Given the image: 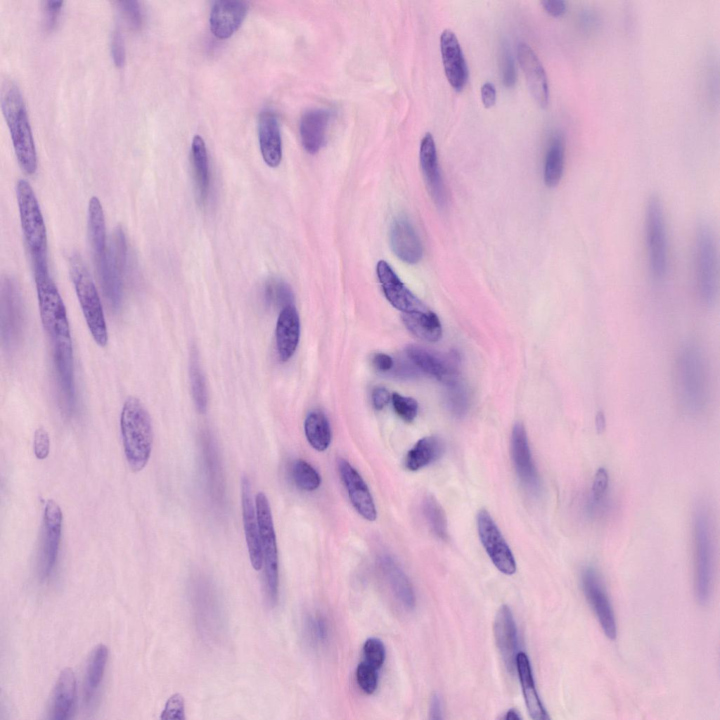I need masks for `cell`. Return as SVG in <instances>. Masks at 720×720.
Instances as JSON below:
<instances>
[{
    "label": "cell",
    "instance_id": "6da1fadb",
    "mask_svg": "<svg viewBox=\"0 0 720 720\" xmlns=\"http://www.w3.org/2000/svg\"><path fill=\"white\" fill-rule=\"evenodd\" d=\"M0 103L14 152L22 170L28 175L37 169V156L24 98L18 86L11 81L1 86Z\"/></svg>",
    "mask_w": 720,
    "mask_h": 720
},
{
    "label": "cell",
    "instance_id": "7a4b0ae2",
    "mask_svg": "<svg viewBox=\"0 0 720 720\" xmlns=\"http://www.w3.org/2000/svg\"><path fill=\"white\" fill-rule=\"evenodd\" d=\"M120 430L127 463L134 472L146 465L152 451L153 433L150 415L134 397H128L120 415Z\"/></svg>",
    "mask_w": 720,
    "mask_h": 720
},
{
    "label": "cell",
    "instance_id": "3957f363",
    "mask_svg": "<svg viewBox=\"0 0 720 720\" xmlns=\"http://www.w3.org/2000/svg\"><path fill=\"white\" fill-rule=\"evenodd\" d=\"M701 351L686 345L678 355L675 368L676 390L680 404L688 413L702 410L707 400V376Z\"/></svg>",
    "mask_w": 720,
    "mask_h": 720
},
{
    "label": "cell",
    "instance_id": "277c9868",
    "mask_svg": "<svg viewBox=\"0 0 720 720\" xmlns=\"http://www.w3.org/2000/svg\"><path fill=\"white\" fill-rule=\"evenodd\" d=\"M33 267L40 318L51 345L72 341L67 311L49 276L48 264H37Z\"/></svg>",
    "mask_w": 720,
    "mask_h": 720
},
{
    "label": "cell",
    "instance_id": "5b68a950",
    "mask_svg": "<svg viewBox=\"0 0 720 720\" xmlns=\"http://www.w3.org/2000/svg\"><path fill=\"white\" fill-rule=\"evenodd\" d=\"M70 275L86 325L96 343L105 347L108 330L101 301L95 284L82 259L73 255L70 260Z\"/></svg>",
    "mask_w": 720,
    "mask_h": 720
},
{
    "label": "cell",
    "instance_id": "8992f818",
    "mask_svg": "<svg viewBox=\"0 0 720 720\" xmlns=\"http://www.w3.org/2000/svg\"><path fill=\"white\" fill-rule=\"evenodd\" d=\"M16 197L21 228L32 262H47V234L34 191L28 181L16 184Z\"/></svg>",
    "mask_w": 720,
    "mask_h": 720
},
{
    "label": "cell",
    "instance_id": "52a82bcc",
    "mask_svg": "<svg viewBox=\"0 0 720 720\" xmlns=\"http://www.w3.org/2000/svg\"><path fill=\"white\" fill-rule=\"evenodd\" d=\"M695 593L699 603L709 600L713 578V551L709 518L704 510H697L694 518Z\"/></svg>",
    "mask_w": 720,
    "mask_h": 720
},
{
    "label": "cell",
    "instance_id": "ba28073f",
    "mask_svg": "<svg viewBox=\"0 0 720 720\" xmlns=\"http://www.w3.org/2000/svg\"><path fill=\"white\" fill-rule=\"evenodd\" d=\"M255 508L260 545L265 566L268 594L270 601L273 604L276 603L278 599V549L269 501L262 491H259L256 496Z\"/></svg>",
    "mask_w": 720,
    "mask_h": 720
},
{
    "label": "cell",
    "instance_id": "9c48e42d",
    "mask_svg": "<svg viewBox=\"0 0 720 720\" xmlns=\"http://www.w3.org/2000/svg\"><path fill=\"white\" fill-rule=\"evenodd\" d=\"M645 235L650 274L655 281H661L667 272V246L663 208L657 195L648 200Z\"/></svg>",
    "mask_w": 720,
    "mask_h": 720
},
{
    "label": "cell",
    "instance_id": "30bf717a",
    "mask_svg": "<svg viewBox=\"0 0 720 720\" xmlns=\"http://www.w3.org/2000/svg\"><path fill=\"white\" fill-rule=\"evenodd\" d=\"M695 264L698 292L702 303L709 307L716 300L717 290L716 255L710 228L700 225L695 240Z\"/></svg>",
    "mask_w": 720,
    "mask_h": 720
},
{
    "label": "cell",
    "instance_id": "8fae6325",
    "mask_svg": "<svg viewBox=\"0 0 720 720\" xmlns=\"http://www.w3.org/2000/svg\"><path fill=\"white\" fill-rule=\"evenodd\" d=\"M127 260L124 233L117 228L111 238L105 262L96 267L103 293L110 306L117 309L122 297V277Z\"/></svg>",
    "mask_w": 720,
    "mask_h": 720
},
{
    "label": "cell",
    "instance_id": "7c38bea8",
    "mask_svg": "<svg viewBox=\"0 0 720 720\" xmlns=\"http://www.w3.org/2000/svg\"><path fill=\"white\" fill-rule=\"evenodd\" d=\"M406 352L409 360L426 374L447 386L459 381V357L455 352L443 354L418 345H409Z\"/></svg>",
    "mask_w": 720,
    "mask_h": 720
},
{
    "label": "cell",
    "instance_id": "4fadbf2b",
    "mask_svg": "<svg viewBox=\"0 0 720 720\" xmlns=\"http://www.w3.org/2000/svg\"><path fill=\"white\" fill-rule=\"evenodd\" d=\"M63 515L60 506L53 500L46 503L39 548L38 570L41 579L52 572L58 557L61 536Z\"/></svg>",
    "mask_w": 720,
    "mask_h": 720
},
{
    "label": "cell",
    "instance_id": "5bb4252c",
    "mask_svg": "<svg viewBox=\"0 0 720 720\" xmlns=\"http://www.w3.org/2000/svg\"><path fill=\"white\" fill-rule=\"evenodd\" d=\"M477 525L480 541L494 565L502 573L513 574L516 571L515 558L499 527L486 510H480L477 513Z\"/></svg>",
    "mask_w": 720,
    "mask_h": 720
},
{
    "label": "cell",
    "instance_id": "9a60e30c",
    "mask_svg": "<svg viewBox=\"0 0 720 720\" xmlns=\"http://www.w3.org/2000/svg\"><path fill=\"white\" fill-rule=\"evenodd\" d=\"M24 325V310L21 296L15 283L10 278L1 285V330L5 346L15 347L20 342Z\"/></svg>",
    "mask_w": 720,
    "mask_h": 720
},
{
    "label": "cell",
    "instance_id": "2e32d148",
    "mask_svg": "<svg viewBox=\"0 0 720 720\" xmlns=\"http://www.w3.org/2000/svg\"><path fill=\"white\" fill-rule=\"evenodd\" d=\"M581 581L586 600L603 632L610 639H615L617 636L615 617L600 575L594 567L589 566L582 570Z\"/></svg>",
    "mask_w": 720,
    "mask_h": 720
},
{
    "label": "cell",
    "instance_id": "e0dca14e",
    "mask_svg": "<svg viewBox=\"0 0 720 720\" xmlns=\"http://www.w3.org/2000/svg\"><path fill=\"white\" fill-rule=\"evenodd\" d=\"M338 471L355 510L364 519L374 521L377 512L369 489L357 470L344 458L338 462Z\"/></svg>",
    "mask_w": 720,
    "mask_h": 720
},
{
    "label": "cell",
    "instance_id": "ac0fdd59",
    "mask_svg": "<svg viewBox=\"0 0 720 720\" xmlns=\"http://www.w3.org/2000/svg\"><path fill=\"white\" fill-rule=\"evenodd\" d=\"M510 446L513 463L520 481L528 490L536 491L539 488V476L527 432L521 423H516L513 428Z\"/></svg>",
    "mask_w": 720,
    "mask_h": 720
},
{
    "label": "cell",
    "instance_id": "d6986e66",
    "mask_svg": "<svg viewBox=\"0 0 720 720\" xmlns=\"http://www.w3.org/2000/svg\"><path fill=\"white\" fill-rule=\"evenodd\" d=\"M376 272L384 295L394 307L403 313L428 308L404 285L385 261L378 262Z\"/></svg>",
    "mask_w": 720,
    "mask_h": 720
},
{
    "label": "cell",
    "instance_id": "ffe728a7",
    "mask_svg": "<svg viewBox=\"0 0 720 720\" xmlns=\"http://www.w3.org/2000/svg\"><path fill=\"white\" fill-rule=\"evenodd\" d=\"M248 4L240 0H219L214 2L210 16V27L218 39L231 37L240 27L248 11Z\"/></svg>",
    "mask_w": 720,
    "mask_h": 720
},
{
    "label": "cell",
    "instance_id": "44dd1931",
    "mask_svg": "<svg viewBox=\"0 0 720 720\" xmlns=\"http://www.w3.org/2000/svg\"><path fill=\"white\" fill-rule=\"evenodd\" d=\"M241 505L244 532L250 560L255 570H259L263 563L256 508L253 501L251 484L248 476L241 479Z\"/></svg>",
    "mask_w": 720,
    "mask_h": 720
},
{
    "label": "cell",
    "instance_id": "7402d4cb",
    "mask_svg": "<svg viewBox=\"0 0 720 720\" xmlns=\"http://www.w3.org/2000/svg\"><path fill=\"white\" fill-rule=\"evenodd\" d=\"M518 59L524 72L529 89L542 108L548 103L549 90L544 67L532 49L524 42L518 46Z\"/></svg>",
    "mask_w": 720,
    "mask_h": 720
},
{
    "label": "cell",
    "instance_id": "603a6c76",
    "mask_svg": "<svg viewBox=\"0 0 720 720\" xmlns=\"http://www.w3.org/2000/svg\"><path fill=\"white\" fill-rule=\"evenodd\" d=\"M440 49L446 77L451 86L459 91L468 80V68L458 40L451 30L440 35Z\"/></svg>",
    "mask_w": 720,
    "mask_h": 720
},
{
    "label": "cell",
    "instance_id": "cb8c5ba5",
    "mask_svg": "<svg viewBox=\"0 0 720 720\" xmlns=\"http://www.w3.org/2000/svg\"><path fill=\"white\" fill-rule=\"evenodd\" d=\"M420 161L429 192L435 204L443 207L446 198L444 184L440 174L434 139L430 132L423 137L420 147Z\"/></svg>",
    "mask_w": 720,
    "mask_h": 720
},
{
    "label": "cell",
    "instance_id": "d4e9b609",
    "mask_svg": "<svg viewBox=\"0 0 720 720\" xmlns=\"http://www.w3.org/2000/svg\"><path fill=\"white\" fill-rule=\"evenodd\" d=\"M493 629L499 651L507 667L513 669L515 666L518 638L515 622L508 605H502L499 608Z\"/></svg>",
    "mask_w": 720,
    "mask_h": 720
},
{
    "label": "cell",
    "instance_id": "484cf974",
    "mask_svg": "<svg viewBox=\"0 0 720 720\" xmlns=\"http://www.w3.org/2000/svg\"><path fill=\"white\" fill-rule=\"evenodd\" d=\"M258 137L264 161L270 167H278L282 158V142L278 121L273 111L265 110L260 112Z\"/></svg>",
    "mask_w": 720,
    "mask_h": 720
},
{
    "label": "cell",
    "instance_id": "4316f807",
    "mask_svg": "<svg viewBox=\"0 0 720 720\" xmlns=\"http://www.w3.org/2000/svg\"><path fill=\"white\" fill-rule=\"evenodd\" d=\"M379 565L395 599L404 609L413 610L416 605V594L413 585L403 569L388 555L380 557Z\"/></svg>",
    "mask_w": 720,
    "mask_h": 720
},
{
    "label": "cell",
    "instance_id": "83f0119b",
    "mask_svg": "<svg viewBox=\"0 0 720 720\" xmlns=\"http://www.w3.org/2000/svg\"><path fill=\"white\" fill-rule=\"evenodd\" d=\"M300 334V318L295 307L289 304L281 311L276 326V342L279 359L288 361L298 345Z\"/></svg>",
    "mask_w": 720,
    "mask_h": 720
},
{
    "label": "cell",
    "instance_id": "f1b7e54d",
    "mask_svg": "<svg viewBox=\"0 0 720 720\" xmlns=\"http://www.w3.org/2000/svg\"><path fill=\"white\" fill-rule=\"evenodd\" d=\"M390 244L397 257L401 261L415 264L423 256V246L411 224L404 219L396 220L390 230Z\"/></svg>",
    "mask_w": 720,
    "mask_h": 720
},
{
    "label": "cell",
    "instance_id": "f546056e",
    "mask_svg": "<svg viewBox=\"0 0 720 720\" xmlns=\"http://www.w3.org/2000/svg\"><path fill=\"white\" fill-rule=\"evenodd\" d=\"M330 120V112L324 109H311L301 117L300 134L302 144L309 153L315 154L323 146Z\"/></svg>",
    "mask_w": 720,
    "mask_h": 720
},
{
    "label": "cell",
    "instance_id": "4dcf8cb0",
    "mask_svg": "<svg viewBox=\"0 0 720 720\" xmlns=\"http://www.w3.org/2000/svg\"><path fill=\"white\" fill-rule=\"evenodd\" d=\"M76 678L70 668L63 669L56 683L51 702L53 719L64 720L71 714L76 698Z\"/></svg>",
    "mask_w": 720,
    "mask_h": 720
},
{
    "label": "cell",
    "instance_id": "1f68e13d",
    "mask_svg": "<svg viewBox=\"0 0 720 720\" xmlns=\"http://www.w3.org/2000/svg\"><path fill=\"white\" fill-rule=\"evenodd\" d=\"M88 235L96 264L106 257V228L105 214L99 199L93 196L88 205Z\"/></svg>",
    "mask_w": 720,
    "mask_h": 720
},
{
    "label": "cell",
    "instance_id": "d6a6232c",
    "mask_svg": "<svg viewBox=\"0 0 720 720\" xmlns=\"http://www.w3.org/2000/svg\"><path fill=\"white\" fill-rule=\"evenodd\" d=\"M515 667L530 717L534 720L548 719L549 716L536 692L530 663L525 652H520L517 654Z\"/></svg>",
    "mask_w": 720,
    "mask_h": 720
},
{
    "label": "cell",
    "instance_id": "836d02e7",
    "mask_svg": "<svg viewBox=\"0 0 720 720\" xmlns=\"http://www.w3.org/2000/svg\"><path fill=\"white\" fill-rule=\"evenodd\" d=\"M402 321L406 328L421 340L435 342L442 338L440 321L437 314L428 308L403 313Z\"/></svg>",
    "mask_w": 720,
    "mask_h": 720
},
{
    "label": "cell",
    "instance_id": "e575fe53",
    "mask_svg": "<svg viewBox=\"0 0 720 720\" xmlns=\"http://www.w3.org/2000/svg\"><path fill=\"white\" fill-rule=\"evenodd\" d=\"M444 451L442 440L436 436L419 439L408 451L404 461L406 469L416 471L439 459Z\"/></svg>",
    "mask_w": 720,
    "mask_h": 720
},
{
    "label": "cell",
    "instance_id": "d590c367",
    "mask_svg": "<svg viewBox=\"0 0 720 720\" xmlns=\"http://www.w3.org/2000/svg\"><path fill=\"white\" fill-rule=\"evenodd\" d=\"M191 160L195 186L198 200L204 203L210 186L209 161L207 148L202 138L196 135L191 143Z\"/></svg>",
    "mask_w": 720,
    "mask_h": 720
},
{
    "label": "cell",
    "instance_id": "8d00e7d4",
    "mask_svg": "<svg viewBox=\"0 0 720 720\" xmlns=\"http://www.w3.org/2000/svg\"><path fill=\"white\" fill-rule=\"evenodd\" d=\"M108 655V648L103 644L96 646L89 655L84 681V697L86 702L91 701L102 681Z\"/></svg>",
    "mask_w": 720,
    "mask_h": 720
},
{
    "label": "cell",
    "instance_id": "74e56055",
    "mask_svg": "<svg viewBox=\"0 0 720 720\" xmlns=\"http://www.w3.org/2000/svg\"><path fill=\"white\" fill-rule=\"evenodd\" d=\"M304 427L307 441L314 449L323 451L328 449L331 442V429L322 412L314 411L309 413Z\"/></svg>",
    "mask_w": 720,
    "mask_h": 720
},
{
    "label": "cell",
    "instance_id": "f35d334b",
    "mask_svg": "<svg viewBox=\"0 0 720 720\" xmlns=\"http://www.w3.org/2000/svg\"><path fill=\"white\" fill-rule=\"evenodd\" d=\"M565 162V146L561 136H555L548 149L544 169L545 184L553 188L556 186L562 176Z\"/></svg>",
    "mask_w": 720,
    "mask_h": 720
},
{
    "label": "cell",
    "instance_id": "ab89813d",
    "mask_svg": "<svg viewBox=\"0 0 720 720\" xmlns=\"http://www.w3.org/2000/svg\"><path fill=\"white\" fill-rule=\"evenodd\" d=\"M422 513L431 532L439 539L445 540L448 536L445 514L437 501L431 496H425L421 503Z\"/></svg>",
    "mask_w": 720,
    "mask_h": 720
},
{
    "label": "cell",
    "instance_id": "60d3db41",
    "mask_svg": "<svg viewBox=\"0 0 720 720\" xmlns=\"http://www.w3.org/2000/svg\"><path fill=\"white\" fill-rule=\"evenodd\" d=\"M292 477L296 486L306 491L316 490L321 484V477L316 470L307 461L298 459L292 466Z\"/></svg>",
    "mask_w": 720,
    "mask_h": 720
},
{
    "label": "cell",
    "instance_id": "b9f144b4",
    "mask_svg": "<svg viewBox=\"0 0 720 720\" xmlns=\"http://www.w3.org/2000/svg\"><path fill=\"white\" fill-rule=\"evenodd\" d=\"M189 373L195 406L200 412H204L207 404L206 385L198 359L194 354L191 359Z\"/></svg>",
    "mask_w": 720,
    "mask_h": 720
},
{
    "label": "cell",
    "instance_id": "7bdbcfd3",
    "mask_svg": "<svg viewBox=\"0 0 720 720\" xmlns=\"http://www.w3.org/2000/svg\"><path fill=\"white\" fill-rule=\"evenodd\" d=\"M378 671L365 661L359 664L356 678L358 686L364 693L371 695L376 690L378 683Z\"/></svg>",
    "mask_w": 720,
    "mask_h": 720
},
{
    "label": "cell",
    "instance_id": "ee69618b",
    "mask_svg": "<svg viewBox=\"0 0 720 720\" xmlns=\"http://www.w3.org/2000/svg\"><path fill=\"white\" fill-rule=\"evenodd\" d=\"M364 660L378 670L385 660V648L383 642L376 637L368 638L363 646Z\"/></svg>",
    "mask_w": 720,
    "mask_h": 720
},
{
    "label": "cell",
    "instance_id": "f6af8a7d",
    "mask_svg": "<svg viewBox=\"0 0 720 720\" xmlns=\"http://www.w3.org/2000/svg\"><path fill=\"white\" fill-rule=\"evenodd\" d=\"M391 399L394 411L402 420L411 423L415 419L418 405L413 398L394 392Z\"/></svg>",
    "mask_w": 720,
    "mask_h": 720
},
{
    "label": "cell",
    "instance_id": "bcb514c9",
    "mask_svg": "<svg viewBox=\"0 0 720 720\" xmlns=\"http://www.w3.org/2000/svg\"><path fill=\"white\" fill-rule=\"evenodd\" d=\"M117 6L129 27L134 30L140 29L143 22V12L139 2L120 1H117Z\"/></svg>",
    "mask_w": 720,
    "mask_h": 720
},
{
    "label": "cell",
    "instance_id": "7dc6e473",
    "mask_svg": "<svg viewBox=\"0 0 720 720\" xmlns=\"http://www.w3.org/2000/svg\"><path fill=\"white\" fill-rule=\"evenodd\" d=\"M160 719L162 720H184L186 719L184 700L182 695L176 693L168 699Z\"/></svg>",
    "mask_w": 720,
    "mask_h": 720
},
{
    "label": "cell",
    "instance_id": "c3c4849f",
    "mask_svg": "<svg viewBox=\"0 0 720 720\" xmlns=\"http://www.w3.org/2000/svg\"><path fill=\"white\" fill-rule=\"evenodd\" d=\"M307 631L309 636L316 643H324L328 636V629L326 620L321 616H311L307 621Z\"/></svg>",
    "mask_w": 720,
    "mask_h": 720
},
{
    "label": "cell",
    "instance_id": "681fc988",
    "mask_svg": "<svg viewBox=\"0 0 720 720\" xmlns=\"http://www.w3.org/2000/svg\"><path fill=\"white\" fill-rule=\"evenodd\" d=\"M449 401L451 411L458 415H463L467 406V396L460 382L448 386Z\"/></svg>",
    "mask_w": 720,
    "mask_h": 720
},
{
    "label": "cell",
    "instance_id": "f907efd6",
    "mask_svg": "<svg viewBox=\"0 0 720 720\" xmlns=\"http://www.w3.org/2000/svg\"><path fill=\"white\" fill-rule=\"evenodd\" d=\"M110 50L115 65L119 68L122 67L126 60V50L123 34L118 28H116L112 33Z\"/></svg>",
    "mask_w": 720,
    "mask_h": 720
},
{
    "label": "cell",
    "instance_id": "816d5d0a",
    "mask_svg": "<svg viewBox=\"0 0 720 720\" xmlns=\"http://www.w3.org/2000/svg\"><path fill=\"white\" fill-rule=\"evenodd\" d=\"M609 485V475L607 470L599 468L595 473L592 488L591 499L596 501H603L605 496Z\"/></svg>",
    "mask_w": 720,
    "mask_h": 720
},
{
    "label": "cell",
    "instance_id": "f5cc1de1",
    "mask_svg": "<svg viewBox=\"0 0 720 720\" xmlns=\"http://www.w3.org/2000/svg\"><path fill=\"white\" fill-rule=\"evenodd\" d=\"M63 6V1L49 0L44 1L43 11L44 13V25L46 30H51L56 27Z\"/></svg>",
    "mask_w": 720,
    "mask_h": 720
},
{
    "label": "cell",
    "instance_id": "db71d44e",
    "mask_svg": "<svg viewBox=\"0 0 720 720\" xmlns=\"http://www.w3.org/2000/svg\"><path fill=\"white\" fill-rule=\"evenodd\" d=\"M50 449V439L46 430L43 428L36 430L34 436V451L38 459L46 458Z\"/></svg>",
    "mask_w": 720,
    "mask_h": 720
},
{
    "label": "cell",
    "instance_id": "11a10c76",
    "mask_svg": "<svg viewBox=\"0 0 720 720\" xmlns=\"http://www.w3.org/2000/svg\"><path fill=\"white\" fill-rule=\"evenodd\" d=\"M503 60V82L505 86L511 87L515 84L516 71L514 61L510 53L506 51Z\"/></svg>",
    "mask_w": 720,
    "mask_h": 720
},
{
    "label": "cell",
    "instance_id": "9f6ffc18",
    "mask_svg": "<svg viewBox=\"0 0 720 720\" xmlns=\"http://www.w3.org/2000/svg\"><path fill=\"white\" fill-rule=\"evenodd\" d=\"M390 398L389 391L383 387H377L372 392L373 406L378 411L383 409L387 405Z\"/></svg>",
    "mask_w": 720,
    "mask_h": 720
},
{
    "label": "cell",
    "instance_id": "6f0895ef",
    "mask_svg": "<svg viewBox=\"0 0 720 720\" xmlns=\"http://www.w3.org/2000/svg\"><path fill=\"white\" fill-rule=\"evenodd\" d=\"M541 5L550 15L554 17L562 15L566 11V4L561 0H543Z\"/></svg>",
    "mask_w": 720,
    "mask_h": 720
},
{
    "label": "cell",
    "instance_id": "680465c9",
    "mask_svg": "<svg viewBox=\"0 0 720 720\" xmlns=\"http://www.w3.org/2000/svg\"><path fill=\"white\" fill-rule=\"evenodd\" d=\"M481 98L485 108H491L496 103V92L494 84L485 82L481 88Z\"/></svg>",
    "mask_w": 720,
    "mask_h": 720
},
{
    "label": "cell",
    "instance_id": "91938a15",
    "mask_svg": "<svg viewBox=\"0 0 720 720\" xmlns=\"http://www.w3.org/2000/svg\"><path fill=\"white\" fill-rule=\"evenodd\" d=\"M392 358L384 353H377L373 357V364L375 368L380 371H387L393 366Z\"/></svg>",
    "mask_w": 720,
    "mask_h": 720
},
{
    "label": "cell",
    "instance_id": "94428289",
    "mask_svg": "<svg viewBox=\"0 0 720 720\" xmlns=\"http://www.w3.org/2000/svg\"><path fill=\"white\" fill-rule=\"evenodd\" d=\"M442 704L439 696L435 693L430 700V716L432 719H442Z\"/></svg>",
    "mask_w": 720,
    "mask_h": 720
},
{
    "label": "cell",
    "instance_id": "6125c7cd",
    "mask_svg": "<svg viewBox=\"0 0 720 720\" xmlns=\"http://www.w3.org/2000/svg\"><path fill=\"white\" fill-rule=\"evenodd\" d=\"M596 429L598 434L604 432L606 427L605 417L603 411H598L595 417Z\"/></svg>",
    "mask_w": 720,
    "mask_h": 720
},
{
    "label": "cell",
    "instance_id": "be15d7a7",
    "mask_svg": "<svg viewBox=\"0 0 720 720\" xmlns=\"http://www.w3.org/2000/svg\"><path fill=\"white\" fill-rule=\"evenodd\" d=\"M505 719L507 720H518L520 719V716L515 709H510L506 713Z\"/></svg>",
    "mask_w": 720,
    "mask_h": 720
}]
</instances>
